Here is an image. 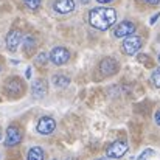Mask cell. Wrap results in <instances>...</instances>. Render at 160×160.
I'll return each instance as SVG.
<instances>
[{"label":"cell","mask_w":160,"mask_h":160,"mask_svg":"<svg viewBox=\"0 0 160 160\" xmlns=\"http://www.w3.org/2000/svg\"><path fill=\"white\" fill-rule=\"evenodd\" d=\"M115 20H117V12H115V9H112V8H104V6L95 8V9H92L90 14H89V22H90V25H92L93 28H97V30H101V31L109 30V28L115 23Z\"/></svg>","instance_id":"6da1fadb"},{"label":"cell","mask_w":160,"mask_h":160,"mask_svg":"<svg viewBox=\"0 0 160 160\" xmlns=\"http://www.w3.org/2000/svg\"><path fill=\"white\" fill-rule=\"evenodd\" d=\"M128 152V143L123 140H117L106 148V154L109 159H121Z\"/></svg>","instance_id":"7a4b0ae2"},{"label":"cell","mask_w":160,"mask_h":160,"mask_svg":"<svg viewBox=\"0 0 160 160\" xmlns=\"http://www.w3.org/2000/svg\"><path fill=\"white\" fill-rule=\"evenodd\" d=\"M142 38H138V36H126V39L123 41V52L126 54H129V56H132V54L138 53V50L142 48Z\"/></svg>","instance_id":"3957f363"},{"label":"cell","mask_w":160,"mask_h":160,"mask_svg":"<svg viewBox=\"0 0 160 160\" xmlns=\"http://www.w3.org/2000/svg\"><path fill=\"white\" fill-rule=\"evenodd\" d=\"M70 59V52L65 47H54L50 53V61L54 65H64Z\"/></svg>","instance_id":"277c9868"},{"label":"cell","mask_w":160,"mask_h":160,"mask_svg":"<svg viewBox=\"0 0 160 160\" xmlns=\"http://www.w3.org/2000/svg\"><path fill=\"white\" fill-rule=\"evenodd\" d=\"M22 131L17 126H8L6 129V137H5V145L6 146H16L22 142Z\"/></svg>","instance_id":"5b68a950"},{"label":"cell","mask_w":160,"mask_h":160,"mask_svg":"<svg viewBox=\"0 0 160 160\" xmlns=\"http://www.w3.org/2000/svg\"><path fill=\"white\" fill-rule=\"evenodd\" d=\"M22 39H23V34H22L20 30H16V28L11 30V31L8 33V36H6V48H8L9 52H16V50L19 48Z\"/></svg>","instance_id":"8992f818"},{"label":"cell","mask_w":160,"mask_h":160,"mask_svg":"<svg viewBox=\"0 0 160 160\" xmlns=\"http://www.w3.org/2000/svg\"><path fill=\"white\" fill-rule=\"evenodd\" d=\"M54 129H56V121L52 117H42L38 121V126H36V131L42 135H50Z\"/></svg>","instance_id":"52a82bcc"},{"label":"cell","mask_w":160,"mask_h":160,"mask_svg":"<svg viewBox=\"0 0 160 160\" xmlns=\"http://www.w3.org/2000/svg\"><path fill=\"white\" fill-rule=\"evenodd\" d=\"M134 31H135V23H132L129 20H124V22L118 23V27L115 28L113 34H115V38H120L121 39V38H126V36L134 34Z\"/></svg>","instance_id":"ba28073f"},{"label":"cell","mask_w":160,"mask_h":160,"mask_svg":"<svg viewBox=\"0 0 160 160\" xmlns=\"http://www.w3.org/2000/svg\"><path fill=\"white\" fill-rule=\"evenodd\" d=\"M100 72L104 75V76H110V75H115L118 72V64L115 62L113 58H104L100 64Z\"/></svg>","instance_id":"9c48e42d"},{"label":"cell","mask_w":160,"mask_h":160,"mask_svg":"<svg viewBox=\"0 0 160 160\" xmlns=\"http://www.w3.org/2000/svg\"><path fill=\"white\" fill-rule=\"evenodd\" d=\"M53 9L59 14H68L75 9V0H56L53 3Z\"/></svg>","instance_id":"30bf717a"},{"label":"cell","mask_w":160,"mask_h":160,"mask_svg":"<svg viewBox=\"0 0 160 160\" xmlns=\"http://www.w3.org/2000/svg\"><path fill=\"white\" fill-rule=\"evenodd\" d=\"M48 92V86H47V81L45 79H36L33 87H31V93L34 98H44Z\"/></svg>","instance_id":"8fae6325"},{"label":"cell","mask_w":160,"mask_h":160,"mask_svg":"<svg viewBox=\"0 0 160 160\" xmlns=\"http://www.w3.org/2000/svg\"><path fill=\"white\" fill-rule=\"evenodd\" d=\"M6 90H8L9 95L17 97V95H20L23 92V86H22V82L19 79H11V81L6 82Z\"/></svg>","instance_id":"7c38bea8"},{"label":"cell","mask_w":160,"mask_h":160,"mask_svg":"<svg viewBox=\"0 0 160 160\" xmlns=\"http://www.w3.org/2000/svg\"><path fill=\"white\" fill-rule=\"evenodd\" d=\"M44 157H45V152L41 146H33L28 151V156H27L28 160H44Z\"/></svg>","instance_id":"4fadbf2b"},{"label":"cell","mask_w":160,"mask_h":160,"mask_svg":"<svg viewBox=\"0 0 160 160\" xmlns=\"http://www.w3.org/2000/svg\"><path fill=\"white\" fill-rule=\"evenodd\" d=\"M22 42H23V48L30 53L33 48H36V45H38V41H36V38L34 36H31V34H28V36H25L23 39H22Z\"/></svg>","instance_id":"5bb4252c"},{"label":"cell","mask_w":160,"mask_h":160,"mask_svg":"<svg viewBox=\"0 0 160 160\" xmlns=\"http://www.w3.org/2000/svg\"><path fill=\"white\" fill-rule=\"evenodd\" d=\"M53 84L56 87H67V86L70 84V79H68L65 75L59 73V75H54L53 76Z\"/></svg>","instance_id":"9a60e30c"},{"label":"cell","mask_w":160,"mask_h":160,"mask_svg":"<svg viewBox=\"0 0 160 160\" xmlns=\"http://www.w3.org/2000/svg\"><path fill=\"white\" fill-rule=\"evenodd\" d=\"M22 2H23L25 6H27L28 9H31V11L39 9V8H41V3H42V0H22Z\"/></svg>","instance_id":"2e32d148"},{"label":"cell","mask_w":160,"mask_h":160,"mask_svg":"<svg viewBox=\"0 0 160 160\" xmlns=\"http://www.w3.org/2000/svg\"><path fill=\"white\" fill-rule=\"evenodd\" d=\"M47 59H48L47 53H41V54L36 56L34 62H36V65H45V64H47Z\"/></svg>","instance_id":"e0dca14e"},{"label":"cell","mask_w":160,"mask_h":160,"mask_svg":"<svg viewBox=\"0 0 160 160\" xmlns=\"http://www.w3.org/2000/svg\"><path fill=\"white\" fill-rule=\"evenodd\" d=\"M152 82H154L156 87L160 89V68H157V70L152 73Z\"/></svg>","instance_id":"ac0fdd59"},{"label":"cell","mask_w":160,"mask_h":160,"mask_svg":"<svg viewBox=\"0 0 160 160\" xmlns=\"http://www.w3.org/2000/svg\"><path fill=\"white\" fill-rule=\"evenodd\" d=\"M152 154H154V151H152V149H148V151H145V152H143L137 160H148V157L152 156Z\"/></svg>","instance_id":"d6986e66"},{"label":"cell","mask_w":160,"mask_h":160,"mask_svg":"<svg viewBox=\"0 0 160 160\" xmlns=\"http://www.w3.org/2000/svg\"><path fill=\"white\" fill-rule=\"evenodd\" d=\"M154 118H156V123H157V124H160V109L156 112V117H154Z\"/></svg>","instance_id":"ffe728a7"},{"label":"cell","mask_w":160,"mask_h":160,"mask_svg":"<svg viewBox=\"0 0 160 160\" xmlns=\"http://www.w3.org/2000/svg\"><path fill=\"white\" fill-rule=\"evenodd\" d=\"M146 3H149V5H159L160 0H145Z\"/></svg>","instance_id":"44dd1931"},{"label":"cell","mask_w":160,"mask_h":160,"mask_svg":"<svg viewBox=\"0 0 160 160\" xmlns=\"http://www.w3.org/2000/svg\"><path fill=\"white\" fill-rule=\"evenodd\" d=\"M159 16H160V14H156V16H152V17H151V23H154V22H156V20L159 19Z\"/></svg>","instance_id":"7402d4cb"},{"label":"cell","mask_w":160,"mask_h":160,"mask_svg":"<svg viewBox=\"0 0 160 160\" xmlns=\"http://www.w3.org/2000/svg\"><path fill=\"white\" fill-rule=\"evenodd\" d=\"M31 76V68H27V78Z\"/></svg>","instance_id":"603a6c76"},{"label":"cell","mask_w":160,"mask_h":160,"mask_svg":"<svg viewBox=\"0 0 160 160\" xmlns=\"http://www.w3.org/2000/svg\"><path fill=\"white\" fill-rule=\"evenodd\" d=\"M97 2H100V3H109V2H113V0H97Z\"/></svg>","instance_id":"cb8c5ba5"},{"label":"cell","mask_w":160,"mask_h":160,"mask_svg":"<svg viewBox=\"0 0 160 160\" xmlns=\"http://www.w3.org/2000/svg\"><path fill=\"white\" fill-rule=\"evenodd\" d=\"M81 3H84V5H86V3H89V0H81Z\"/></svg>","instance_id":"d4e9b609"},{"label":"cell","mask_w":160,"mask_h":160,"mask_svg":"<svg viewBox=\"0 0 160 160\" xmlns=\"http://www.w3.org/2000/svg\"><path fill=\"white\" fill-rule=\"evenodd\" d=\"M97 160H109V159H97Z\"/></svg>","instance_id":"484cf974"},{"label":"cell","mask_w":160,"mask_h":160,"mask_svg":"<svg viewBox=\"0 0 160 160\" xmlns=\"http://www.w3.org/2000/svg\"><path fill=\"white\" fill-rule=\"evenodd\" d=\"M0 72H2V65H0Z\"/></svg>","instance_id":"4316f807"},{"label":"cell","mask_w":160,"mask_h":160,"mask_svg":"<svg viewBox=\"0 0 160 160\" xmlns=\"http://www.w3.org/2000/svg\"><path fill=\"white\" fill-rule=\"evenodd\" d=\"M159 62H160V56H159Z\"/></svg>","instance_id":"83f0119b"},{"label":"cell","mask_w":160,"mask_h":160,"mask_svg":"<svg viewBox=\"0 0 160 160\" xmlns=\"http://www.w3.org/2000/svg\"><path fill=\"white\" fill-rule=\"evenodd\" d=\"M0 138H2V134H0Z\"/></svg>","instance_id":"f1b7e54d"}]
</instances>
